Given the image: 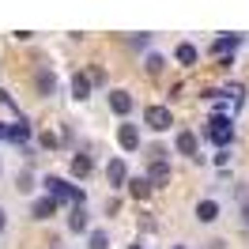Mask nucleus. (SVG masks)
Listing matches in <instances>:
<instances>
[{
  "label": "nucleus",
  "mask_w": 249,
  "mask_h": 249,
  "mask_svg": "<svg viewBox=\"0 0 249 249\" xmlns=\"http://www.w3.org/2000/svg\"><path fill=\"white\" fill-rule=\"evenodd\" d=\"M106 181H109V185H124V181H128V170H124L121 159H113V162L106 166Z\"/></svg>",
  "instance_id": "nucleus-11"
},
{
  "label": "nucleus",
  "mask_w": 249,
  "mask_h": 249,
  "mask_svg": "<svg viewBox=\"0 0 249 249\" xmlns=\"http://www.w3.org/2000/svg\"><path fill=\"white\" fill-rule=\"evenodd\" d=\"M68 227L76 234H83L87 227H91V215H87V208H72V215H68Z\"/></svg>",
  "instance_id": "nucleus-12"
},
{
  "label": "nucleus",
  "mask_w": 249,
  "mask_h": 249,
  "mask_svg": "<svg viewBox=\"0 0 249 249\" xmlns=\"http://www.w3.org/2000/svg\"><path fill=\"white\" fill-rule=\"evenodd\" d=\"M238 42H242V38H238V34H227V38H215V42H212V53H227V49H238Z\"/></svg>",
  "instance_id": "nucleus-17"
},
{
  "label": "nucleus",
  "mask_w": 249,
  "mask_h": 249,
  "mask_svg": "<svg viewBox=\"0 0 249 249\" xmlns=\"http://www.w3.org/2000/svg\"><path fill=\"white\" fill-rule=\"evenodd\" d=\"M38 91H42V94H53V91H57V76L46 72V68H38Z\"/></svg>",
  "instance_id": "nucleus-16"
},
{
  "label": "nucleus",
  "mask_w": 249,
  "mask_h": 249,
  "mask_svg": "<svg viewBox=\"0 0 249 249\" xmlns=\"http://www.w3.org/2000/svg\"><path fill=\"white\" fill-rule=\"evenodd\" d=\"M42 185H46V196H53V200H72L76 208H83V200H87V196H83V189L68 185L64 178H46Z\"/></svg>",
  "instance_id": "nucleus-2"
},
{
  "label": "nucleus",
  "mask_w": 249,
  "mask_h": 249,
  "mask_svg": "<svg viewBox=\"0 0 249 249\" xmlns=\"http://www.w3.org/2000/svg\"><path fill=\"white\" fill-rule=\"evenodd\" d=\"M196 57H200V53H196V46H189V42H181V46H178V61H181V64H196Z\"/></svg>",
  "instance_id": "nucleus-18"
},
{
  "label": "nucleus",
  "mask_w": 249,
  "mask_h": 249,
  "mask_svg": "<svg viewBox=\"0 0 249 249\" xmlns=\"http://www.w3.org/2000/svg\"><path fill=\"white\" fill-rule=\"evenodd\" d=\"M68 166H72V174H76V178H87V174L94 170L91 155H72V162H68Z\"/></svg>",
  "instance_id": "nucleus-15"
},
{
  "label": "nucleus",
  "mask_w": 249,
  "mask_h": 249,
  "mask_svg": "<svg viewBox=\"0 0 249 249\" xmlns=\"http://www.w3.org/2000/svg\"><path fill=\"white\" fill-rule=\"evenodd\" d=\"M0 140H8V128H4V124H0Z\"/></svg>",
  "instance_id": "nucleus-26"
},
{
  "label": "nucleus",
  "mask_w": 249,
  "mask_h": 249,
  "mask_svg": "<svg viewBox=\"0 0 249 249\" xmlns=\"http://www.w3.org/2000/svg\"><path fill=\"white\" fill-rule=\"evenodd\" d=\"M204 140H212L219 151H227V147H231V140H234L231 117H227V113H212V117H208V124H204Z\"/></svg>",
  "instance_id": "nucleus-1"
},
{
  "label": "nucleus",
  "mask_w": 249,
  "mask_h": 249,
  "mask_svg": "<svg viewBox=\"0 0 249 249\" xmlns=\"http://www.w3.org/2000/svg\"><path fill=\"white\" fill-rule=\"evenodd\" d=\"M53 212H57V200H53V196H42V200H34V208H31L34 219H49Z\"/></svg>",
  "instance_id": "nucleus-13"
},
{
  "label": "nucleus",
  "mask_w": 249,
  "mask_h": 249,
  "mask_svg": "<svg viewBox=\"0 0 249 249\" xmlns=\"http://www.w3.org/2000/svg\"><path fill=\"white\" fill-rule=\"evenodd\" d=\"M242 223H246V227H249V200L242 204Z\"/></svg>",
  "instance_id": "nucleus-24"
},
{
  "label": "nucleus",
  "mask_w": 249,
  "mask_h": 249,
  "mask_svg": "<svg viewBox=\"0 0 249 249\" xmlns=\"http://www.w3.org/2000/svg\"><path fill=\"white\" fill-rule=\"evenodd\" d=\"M16 185H19V193H31V189H34V174H31V170H23V174L16 178Z\"/></svg>",
  "instance_id": "nucleus-21"
},
{
  "label": "nucleus",
  "mask_w": 249,
  "mask_h": 249,
  "mask_svg": "<svg viewBox=\"0 0 249 249\" xmlns=\"http://www.w3.org/2000/svg\"><path fill=\"white\" fill-rule=\"evenodd\" d=\"M38 143H42V147H46V151H53V147H57V132H42V136H38Z\"/></svg>",
  "instance_id": "nucleus-22"
},
{
  "label": "nucleus",
  "mask_w": 249,
  "mask_h": 249,
  "mask_svg": "<svg viewBox=\"0 0 249 249\" xmlns=\"http://www.w3.org/2000/svg\"><path fill=\"white\" fill-rule=\"evenodd\" d=\"M147 181H151V185H170V162H166V159H151Z\"/></svg>",
  "instance_id": "nucleus-5"
},
{
  "label": "nucleus",
  "mask_w": 249,
  "mask_h": 249,
  "mask_svg": "<svg viewBox=\"0 0 249 249\" xmlns=\"http://www.w3.org/2000/svg\"><path fill=\"white\" fill-rule=\"evenodd\" d=\"M174 249H185V246H174Z\"/></svg>",
  "instance_id": "nucleus-28"
},
{
  "label": "nucleus",
  "mask_w": 249,
  "mask_h": 249,
  "mask_svg": "<svg viewBox=\"0 0 249 249\" xmlns=\"http://www.w3.org/2000/svg\"><path fill=\"white\" fill-rule=\"evenodd\" d=\"M132 249H140V242H136V246H132Z\"/></svg>",
  "instance_id": "nucleus-27"
},
{
  "label": "nucleus",
  "mask_w": 249,
  "mask_h": 249,
  "mask_svg": "<svg viewBox=\"0 0 249 249\" xmlns=\"http://www.w3.org/2000/svg\"><path fill=\"white\" fill-rule=\"evenodd\" d=\"M0 106H16V102H12V94L4 91V87H0Z\"/></svg>",
  "instance_id": "nucleus-23"
},
{
  "label": "nucleus",
  "mask_w": 249,
  "mask_h": 249,
  "mask_svg": "<svg viewBox=\"0 0 249 249\" xmlns=\"http://www.w3.org/2000/svg\"><path fill=\"white\" fill-rule=\"evenodd\" d=\"M8 140L16 143V147H23V143L31 140V124H27V117H23V113L16 117V124H8Z\"/></svg>",
  "instance_id": "nucleus-6"
},
{
  "label": "nucleus",
  "mask_w": 249,
  "mask_h": 249,
  "mask_svg": "<svg viewBox=\"0 0 249 249\" xmlns=\"http://www.w3.org/2000/svg\"><path fill=\"white\" fill-rule=\"evenodd\" d=\"M151 181H147V178H128V196H132V200H147V196H151Z\"/></svg>",
  "instance_id": "nucleus-9"
},
{
  "label": "nucleus",
  "mask_w": 249,
  "mask_h": 249,
  "mask_svg": "<svg viewBox=\"0 0 249 249\" xmlns=\"http://www.w3.org/2000/svg\"><path fill=\"white\" fill-rule=\"evenodd\" d=\"M109 109H113L117 117H128V109H132V94H128V91H109Z\"/></svg>",
  "instance_id": "nucleus-7"
},
{
  "label": "nucleus",
  "mask_w": 249,
  "mask_h": 249,
  "mask_svg": "<svg viewBox=\"0 0 249 249\" xmlns=\"http://www.w3.org/2000/svg\"><path fill=\"white\" fill-rule=\"evenodd\" d=\"M4 227H8V212L0 208V234H4Z\"/></svg>",
  "instance_id": "nucleus-25"
},
{
  "label": "nucleus",
  "mask_w": 249,
  "mask_h": 249,
  "mask_svg": "<svg viewBox=\"0 0 249 249\" xmlns=\"http://www.w3.org/2000/svg\"><path fill=\"white\" fill-rule=\"evenodd\" d=\"M53 249H57V246H53Z\"/></svg>",
  "instance_id": "nucleus-29"
},
{
  "label": "nucleus",
  "mask_w": 249,
  "mask_h": 249,
  "mask_svg": "<svg viewBox=\"0 0 249 249\" xmlns=\"http://www.w3.org/2000/svg\"><path fill=\"white\" fill-rule=\"evenodd\" d=\"M117 143H121L124 151H136V147H140V128H136V124H128V121H124L121 128H117Z\"/></svg>",
  "instance_id": "nucleus-4"
},
{
  "label": "nucleus",
  "mask_w": 249,
  "mask_h": 249,
  "mask_svg": "<svg viewBox=\"0 0 249 249\" xmlns=\"http://www.w3.org/2000/svg\"><path fill=\"white\" fill-rule=\"evenodd\" d=\"M196 219H200V223H215L219 219V204L215 200H200L196 204Z\"/></svg>",
  "instance_id": "nucleus-14"
},
{
  "label": "nucleus",
  "mask_w": 249,
  "mask_h": 249,
  "mask_svg": "<svg viewBox=\"0 0 249 249\" xmlns=\"http://www.w3.org/2000/svg\"><path fill=\"white\" fill-rule=\"evenodd\" d=\"M143 124L155 128V132H166V128L174 124V117H170V109H166V106H147V109H143Z\"/></svg>",
  "instance_id": "nucleus-3"
},
{
  "label": "nucleus",
  "mask_w": 249,
  "mask_h": 249,
  "mask_svg": "<svg viewBox=\"0 0 249 249\" xmlns=\"http://www.w3.org/2000/svg\"><path fill=\"white\" fill-rule=\"evenodd\" d=\"M162 53H147V61H143V68H147V72H151V76H155V72H162Z\"/></svg>",
  "instance_id": "nucleus-20"
},
{
  "label": "nucleus",
  "mask_w": 249,
  "mask_h": 249,
  "mask_svg": "<svg viewBox=\"0 0 249 249\" xmlns=\"http://www.w3.org/2000/svg\"><path fill=\"white\" fill-rule=\"evenodd\" d=\"M87 94H91V72H76V76H72V98L83 102Z\"/></svg>",
  "instance_id": "nucleus-8"
},
{
  "label": "nucleus",
  "mask_w": 249,
  "mask_h": 249,
  "mask_svg": "<svg viewBox=\"0 0 249 249\" xmlns=\"http://www.w3.org/2000/svg\"><path fill=\"white\" fill-rule=\"evenodd\" d=\"M87 249H109V234H106V231H91Z\"/></svg>",
  "instance_id": "nucleus-19"
},
{
  "label": "nucleus",
  "mask_w": 249,
  "mask_h": 249,
  "mask_svg": "<svg viewBox=\"0 0 249 249\" xmlns=\"http://www.w3.org/2000/svg\"><path fill=\"white\" fill-rule=\"evenodd\" d=\"M178 151L189 159H200V143H196V136L193 132H178Z\"/></svg>",
  "instance_id": "nucleus-10"
}]
</instances>
